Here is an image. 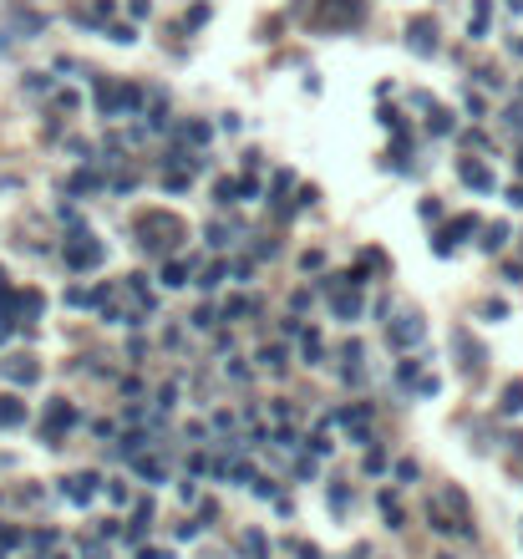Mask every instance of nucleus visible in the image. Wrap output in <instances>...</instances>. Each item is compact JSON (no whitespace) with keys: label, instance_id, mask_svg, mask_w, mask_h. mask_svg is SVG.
Returning a JSON list of instances; mask_svg holds the SVG:
<instances>
[{"label":"nucleus","instance_id":"6","mask_svg":"<svg viewBox=\"0 0 523 559\" xmlns=\"http://www.w3.org/2000/svg\"><path fill=\"white\" fill-rule=\"evenodd\" d=\"M468 229H477V219H472V213H463V219H452V224L437 234V254H447V249L457 244V234H468Z\"/></svg>","mask_w":523,"mask_h":559},{"label":"nucleus","instance_id":"17","mask_svg":"<svg viewBox=\"0 0 523 559\" xmlns=\"http://www.w3.org/2000/svg\"><path fill=\"white\" fill-rule=\"evenodd\" d=\"M183 275H188L183 265H163V285H168V290H178V285H183Z\"/></svg>","mask_w":523,"mask_h":559},{"label":"nucleus","instance_id":"21","mask_svg":"<svg viewBox=\"0 0 523 559\" xmlns=\"http://www.w3.org/2000/svg\"><path fill=\"white\" fill-rule=\"evenodd\" d=\"M503 407H508V412H518V407H523V386H508V392H503Z\"/></svg>","mask_w":523,"mask_h":559},{"label":"nucleus","instance_id":"20","mask_svg":"<svg viewBox=\"0 0 523 559\" xmlns=\"http://www.w3.org/2000/svg\"><path fill=\"white\" fill-rule=\"evenodd\" d=\"M213 320H219V310H213V305H199V310H193V326H213Z\"/></svg>","mask_w":523,"mask_h":559},{"label":"nucleus","instance_id":"4","mask_svg":"<svg viewBox=\"0 0 523 559\" xmlns=\"http://www.w3.org/2000/svg\"><path fill=\"white\" fill-rule=\"evenodd\" d=\"M457 173H463V183L477 188V193H488V188H493V168H488V163H477V158H463V163H457Z\"/></svg>","mask_w":523,"mask_h":559},{"label":"nucleus","instance_id":"3","mask_svg":"<svg viewBox=\"0 0 523 559\" xmlns=\"http://www.w3.org/2000/svg\"><path fill=\"white\" fill-rule=\"evenodd\" d=\"M122 92H127V81H97V107H102V117H117L122 112Z\"/></svg>","mask_w":523,"mask_h":559},{"label":"nucleus","instance_id":"27","mask_svg":"<svg viewBox=\"0 0 523 559\" xmlns=\"http://www.w3.org/2000/svg\"><path fill=\"white\" fill-rule=\"evenodd\" d=\"M508 204H518V209H523V183H513V188H508Z\"/></svg>","mask_w":523,"mask_h":559},{"label":"nucleus","instance_id":"24","mask_svg":"<svg viewBox=\"0 0 523 559\" xmlns=\"http://www.w3.org/2000/svg\"><path fill=\"white\" fill-rule=\"evenodd\" d=\"M86 188H97V178H92V173H77V178H72V193H86Z\"/></svg>","mask_w":523,"mask_h":559},{"label":"nucleus","instance_id":"19","mask_svg":"<svg viewBox=\"0 0 523 559\" xmlns=\"http://www.w3.org/2000/svg\"><path fill=\"white\" fill-rule=\"evenodd\" d=\"M254 310V300H229V305H224V315L229 320H239V315H249Z\"/></svg>","mask_w":523,"mask_h":559},{"label":"nucleus","instance_id":"16","mask_svg":"<svg viewBox=\"0 0 523 559\" xmlns=\"http://www.w3.org/2000/svg\"><path fill=\"white\" fill-rule=\"evenodd\" d=\"M72 422H77V412H72L67 402H56V407H51V427H72Z\"/></svg>","mask_w":523,"mask_h":559},{"label":"nucleus","instance_id":"29","mask_svg":"<svg viewBox=\"0 0 523 559\" xmlns=\"http://www.w3.org/2000/svg\"><path fill=\"white\" fill-rule=\"evenodd\" d=\"M138 559H163V554L158 549H138Z\"/></svg>","mask_w":523,"mask_h":559},{"label":"nucleus","instance_id":"8","mask_svg":"<svg viewBox=\"0 0 523 559\" xmlns=\"http://www.w3.org/2000/svg\"><path fill=\"white\" fill-rule=\"evenodd\" d=\"M391 341H397V346H417V341H422V320L417 315L397 320V326H391Z\"/></svg>","mask_w":523,"mask_h":559},{"label":"nucleus","instance_id":"14","mask_svg":"<svg viewBox=\"0 0 523 559\" xmlns=\"http://www.w3.org/2000/svg\"><path fill=\"white\" fill-rule=\"evenodd\" d=\"M199 285H204V290H219V285H224V265H208V270H199Z\"/></svg>","mask_w":523,"mask_h":559},{"label":"nucleus","instance_id":"9","mask_svg":"<svg viewBox=\"0 0 523 559\" xmlns=\"http://www.w3.org/2000/svg\"><path fill=\"white\" fill-rule=\"evenodd\" d=\"M488 15H493V0H477V6H472V26H468L472 41H483V36H488Z\"/></svg>","mask_w":523,"mask_h":559},{"label":"nucleus","instance_id":"26","mask_svg":"<svg viewBox=\"0 0 523 559\" xmlns=\"http://www.w3.org/2000/svg\"><path fill=\"white\" fill-rule=\"evenodd\" d=\"M508 127H518V133H523V107H508Z\"/></svg>","mask_w":523,"mask_h":559},{"label":"nucleus","instance_id":"7","mask_svg":"<svg viewBox=\"0 0 523 559\" xmlns=\"http://www.w3.org/2000/svg\"><path fill=\"white\" fill-rule=\"evenodd\" d=\"M61 493H67L72 504H86V499L97 493V478H92V473H77V478H67V488H61Z\"/></svg>","mask_w":523,"mask_h":559},{"label":"nucleus","instance_id":"31","mask_svg":"<svg viewBox=\"0 0 523 559\" xmlns=\"http://www.w3.org/2000/svg\"><path fill=\"white\" fill-rule=\"evenodd\" d=\"M513 51H518V56H523V41H518V46H513Z\"/></svg>","mask_w":523,"mask_h":559},{"label":"nucleus","instance_id":"22","mask_svg":"<svg viewBox=\"0 0 523 559\" xmlns=\"http://www.w3.org/2000/svg\"><path fill=\"white\" fill-rule=\"evenodd\" d=\"M107 36H112V41H127V46H133V41H138V31H133V26H112Z\"/></svg>","mask_w":523,"mask_h":559},{"label":"nucleus","instance_id":"25","mask_svg":"<svg viewBox=\"0 0 523 559\" xmlns=\"http://www.w3.org/2000/svg\"><path fill=\"white\" fill-rule=\"evenodd\" d=\"M254 493L259 499H274V478H254Z\"/></svg>","mask_w":523,"mask_h":559},{"label":"nucleus","instance_id":"2","mask_svg":"<svg viewBox=\"0 0 523 559\" xmlns=\"http://www.w3.org/2000/svg\"><path fill=\"white\" fill-rule=\"evenodd\" d=\"M406 41H411V46H417L422 56H432V51H437V26H432L427 15H417V20L406 26Z\"/></svg>","mask_w":523,"mask_h":559},{"label":"nucleus","instance_id":"28","mask_svg":"<svg viewBox=\"0 0 523 559\" xmlns=\"http://www.w3.org/2000/svg\"><path fill=\"white\" fill-rule=\"evenodd\" d=\"M15 539H20V534H15V529H0V544H15Z\"/></svg>","mask_w":523,"mask_h":559},{"label":"nucleus","instance_id":"5","mask_svg":"<svg viewBox=\"0 0 523 559\" xmlns=\"http://www.w3.org/2000/svg\"><path fill=\"white\" fill-rule=\"evenodd\" d=\"M320 15L331 20V26H351V20H361V0H325Z\"/></svg>","mask_w":523,"mask_h":559},{"label":"nucleus","instance_id":"30","mask_svg":"<svg viewBox=\"0 0 523 559\" xmlns=\"http://www.w3.org/2000/svg\"><path fill=\"white\" fill-rule=\"evenodd\" d=\"M518 173H523V153H518Z\"/></svg>","mask_w":523,"mask_h":559},{"label":"nucleus","instance_id":"13","mask_svg":"<svg viewBox=\"0 0 523 559\" xmlns=\"http://www.w3.org/2000/svg\"><path fill=\"white\" fill-rule=\"evenodd\" d=\"M11 376H15L20 386H26V381H36V367H31V356H15V361H11Z\"/></svg>","mask_w":523,"mask_h":559},{"label":"nucleus","instance_id":"15","mask_svg":"<svg viewBox=\"0 0 523 559\" xmlns=\"http://www.w3.org/2000/svg\"><path fill=\"white\" fill-rule=\"evenodd\" d=\"M183 138L188 143H208L213 133H208V122H183Z\"/></svg>","mask_w":523,"mask_h":559},{"label":"nucleus","instance_id":"18","mask_svg":"<svg viewBox=\"0 0 523 559\" xmlns=\"http://www.w3.org/2000/svg\"><path fill=\"white\" fill-rule=\"evenodd\" d=\"M300 341H305V361H320V336L315 331H300Z\"/></svg>","mask_w":523,"mask_h":559},{"label":"nucleus","instance_id":"11","mask_svg":"<svg viewBox=\"0 0 523 559\" xmlns=\"http://www.w3.org/2000/svg\"><path fill=\"white\" fill-rule=\"evenodd\" d=\"M331 305H336V315H345V320H356V315H361V300H356V295H345V290L331 300Z\"/></svg>","mask_w":523,"mask_h":559},{"label":"nucleus","instance_id":"10","mask_svg":"<svg viewBox=\"0 0 523 559\" xmlns=\"http://www.w3.org/2000/svg\"><path fill=\"white\" fill-rule=\"evenodd\" d=\"M0 422H6V427H20V422H26V407H20V397H0Z\"/></svg>","mask_w":523,"mask_h":559},{"label":"nucleus","instance_id":"23","mask_svg":"<svg viewBox=\"0 0 523 559\" xmlns=\"http://www.w3.org/2000/svg\"><path fill=\"white\" fill-rule=\"evenodd\" d=\"M386 468V453H376V447H371V453H366V473H381Z\"/></svg>","mask_w":523,"mask_h":559},{"label":"nucleus","instance_id":"1","mask_svg":"<svg viewBox=\"0 0 523 559\" xmlns=\"http://www.w3.org/2000/svg\"><path fill=\"white\" fill-rule=\"evenodd\" d=\"M67 265H72V270H92V265H102V244H97V239H86V234H77V239L67 244Z\"/></svg>","mask_w":523,"mask_h":559},{"label":"nucleus","instance_id":"12","mask_svg":"<svg viewBox=\"0 0 523 559\" xmlns=\"http://www.w3.org/2000/svg\"><path fill=\"white\" fill-rule=\"evenodd\" d=\"M503 239H508V224H488L483 229V249H503Z\"/></svg>","mask_w":523,"mask_h":559}]
</instances>
